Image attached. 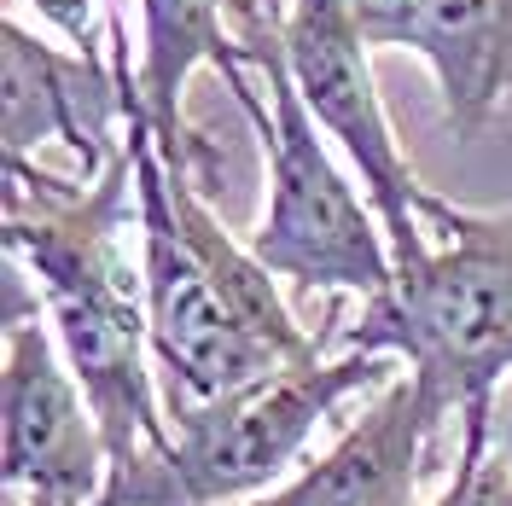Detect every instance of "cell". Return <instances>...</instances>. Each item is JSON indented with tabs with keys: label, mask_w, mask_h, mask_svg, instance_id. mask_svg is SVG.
Returning <instances> with one entry per match:
<instances>
[{
	"label": "cell",
	"mask_w": 512,
	"mask_h": 506,
	"mask_svg": "<svg viewBox=\"0 0 512 506\" xmlns=\"http://www.w3.org/2000/svg\"><path fill=\"white\" fill-rule=\"evenodd\" d=\"M128 192V140L99 181H59L30 158H6V251L41 285L47 326L105 431L111 472H128L175 437L152 384L146 280L123 256Z\"/></svg>",
	"instance_id": "obj_1"
},
{
	"label": "cell",
	"mask_w": 512,
	"mask_h": 506,
	"mask_svg": "<svg viewBox=\"0 0 512 506\" xmlns=\"http://www.w3.org/2000/svg\"><path fill=\"white\" fill-rule=\"evenodd\" d=\"M227 18L239 24V53L222 64V76L268 158V210L245 245L274 280H291L303 291H355L361 303L379 297L396 280V256L373 198H361L344 181V169L320 140L326 128L291 82L280 12L268 0H227Z\"/></svg>",
	"instance_id": "obj_2"
},
{
	"label": "cell",
	"mask_w": 512,
	"mask_h": 506,
	"mask_svg": "<svg viewBox=\"0 0 512 506\" xmlns=\"http://www.w3.org/2000/svg\"><path fill=\"white\" fill-rule=\"evenodd\" d=\"M419 222L431 251L361 303L344 349L396 355L448 419L512 379V210H466L425 187Z\"/></svg>",
	"instance_id": "obj_3"
},
{
	"label": "cell",
	"mask_w": 512,
	"mask_h": 506,
	"mask_svg": "<svg viewBox=\"0 0 512 506\" xmlns=\"http://www.w3.org/2000/svg\"><path fill=\"white\" fill-rule=\"evenodd\" d=\"M402 373L396 355L344 349L338 361H309L233 390L210 408L175 413V437L111 472L99 506H239L280 489L315 425L338 402L379 396Z\"/></svg>",
	"instance_id": "obj_4"
},
{
	"label": "cell",
	"mask_w": 512,
	"mask_h": 506,
	"mask_svg": "<svg viewBox=\"0 0 512 506\" xmlns=\"http://www.w3.org/2000/svg\"><path fill=\"white\" fill-rule=\"evenodd\" d=\"M123 140L134 152V210H140V280H146V320H152V361L163 373V408L169 419L210 408L245 384L286 373L274 349L251 338V326L233 315L222 285L198 262L187 233L175 222L169 169L152 140V123L123 94Z\"/></svg>",
	"instance_id": "obj_5"
},
{
	"label": "cell",
	"mask_w": 512,
	"mask_h": 506,
	"mask_svg": "<svg viewBox=\"0 0 512 506\" xmlns=\"http://www.w3.org/2000/svg\"><path fill=\"white\" fill-rule=\"evenodd\" d=\"M280 47H286L291 82H297L303 105L315 111L326 140H338L344 158L355 163V175H361V187H367L384 222L396 268L419 262L431 251L425 222H419L425 187H419V175L408 169L396 134H390V117H384L379 88H373V64H367V35L350 18V6L344 0H286Z\"/></svg>",
	"instance_id": "obj_6"
},
{
	"label": "cell",
	"mask_w": 512,
	"mask_h": 506,
	"mask_svg": "<svg viewBox=\"0 0 512 506\" xmlns=\"http://www.w3.org/2000/svg\"><path fill=\"white\" fill-rule=\"evenodd\" d=\"M0 413H6L0 466L12 489L47 495L59 506H99L111 483V448L53 326L35 315V303H24V262H12V285H6Z\"/></svg>",
	"instance_id": "obj_7"
},
{
	"label": "cell",
	"mask_w": 512,
	"mask_h": 506,
	"mask_svg": "<svg viewBox=\"0 0 512 506\" xmlns=\"http://www.w3.org/2000/svg\"><path fill=\"white\" fill-rule=\"evenodd\" d=\"M111 123H123V64L99 53H59L18 18L0 24V152L30 158L47 140H59L82 163V181H99L123 140H111Z\"/></svg>",
	"instance_id": "obj_8"
},
{
	"label": "cell",
	"mask_w": 512,
	"mask_h": 506,
	"mask_svg": "<svg viewBox=\"0 0 512 506\" xmlns=\"http://www.w3.org/2000/svg\"><path fill=\"white\" fill-rule=\"evenodd\" d=\"M437 425L443 419L431 413L414 373L402 367L332 443V454H320L315 466H303L286 483L291 506H414L419 460Z\"/></svg>",
	"instance_id": "obj_9"
},
{
	"label": "cell",
	"mask_w": 512,
	"mask_h": 506,
	"mask_svg": "<svg viewBox=\"0 0 512 506\" xmlns=\"http://www.w3.org/2000/svg\"><path fill=\"white\" fill-rule=\"evenodd\" d=\"M414 53L437 70L454 140H478L512 88V0H414Z\"/></svg>",
	"instance_id": "obj_10"
},
{
	"label": "cell",
	"mask_w": 512,
	"mask_h": 506,
	"mask_svg": "<svg viewBox=\"0 0 512 506\" xmlns=\"http://www.w3.org/2000/svg\"><path fill=\"white\" fill-rule=\"evenodd\" d=\"M489 402L460 413V466L431 506H512V460L489 437Z\"/></svg>",
	"instance_id": "obj_11"
},
{
	"label": "cell",
	"mask_w": 512,
	"mask_h": 506,
	"mask_svg": "<svg viewBox=\"0 0 512 506\" xmlns=\"http://www.w3.org/2000/svg\"><path fill=\"white\" fill-rule=\"evenodd\" d=\"M367 47H414V0H344Z\"/></svg>",
	"instance_id": "obj_12"
},
{
	"label": "cell",
	"mask_w": 512,
	"mask_h": 506,
	"mask_svg": "<svg viewBox=\"0 0 512 506\" xmlns=\"http://www.w3.org/2000/svg\"><path fill=\"white\" fill-rule=\"evenodd\" d=\"M64 35H70V47L76 53H99L94 47V0H35Z\"/></svg>",
	"instance_id": "obj_13"
},
{
	"label": "cell",
	"mask_w": 512,
	"mask_h": 506,
	"mask_svg": "<svg viewBox=\"0 0 512 506\" xmlns=\"http://www.w3.org/2000/svg\"><path fill=\"white\" fill-rule=\"evenodd\" d=\"M489 437H495V448L512 460V379L495 390V402H489Z\"/></svg>",
	"instance_id": "obj_14"
},
{
	"label": "cell",
	"mask_w": 512,
	"mask_h": 506,
	"mask_svg": "<svg viewBox=\"0 0 512 506\" xmlns=\"http://www.w3.org/2000/svg\"><path fill=\"white\" fill-rule=\"evenodd\" d=\"M239 506H291V489L280 483V489H268V495H256V501H239Z\"/></svg>",
	"instance_id": "obj_15"
},
{
	"label": "cell",
	"mask_w": 512,
	"mask_h": 506,
	"mask_svg": "<svg viewBox=\"0 0 512 506\" xmlns=\"http://www.w3.org/2000/svg\"><path fill=\"white\" fill-rule=\"evenodd\" d=\"M24 506H59V501H47V495H30V501H24Z\"/></svg>",
	"instance_id": "obj_16"
}]
</instances>
